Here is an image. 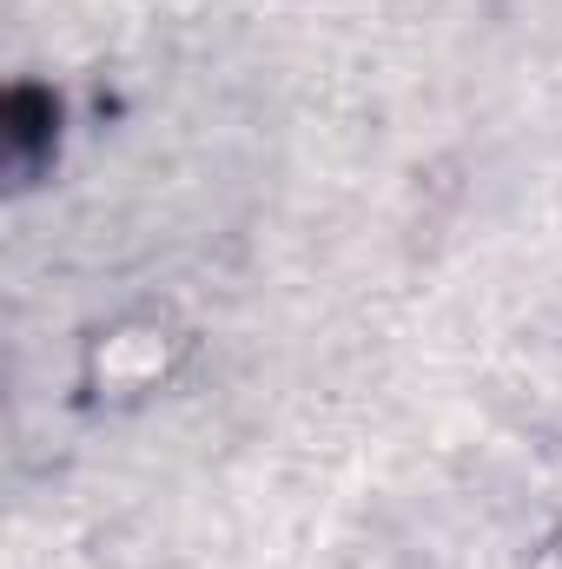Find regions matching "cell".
I'll list each match as a JSON object with an SVG mask.
<instances>
[{
    "label": "cell",
    "mask_w": 562,
    "mask_h": 569,
    "mask_svg": "<svg viewBox=\"0 0 562 569\" xmlns=\"http://www.w3.org/2000/svg\"><path fill=\"white\" fill-rule=\"evenodd\" d=\"M67 146V93L53 80H13L0 93V172L13 192L53 179Z\"/></svg>",
    "instance_id": "obj_1"
}]
</instances>
